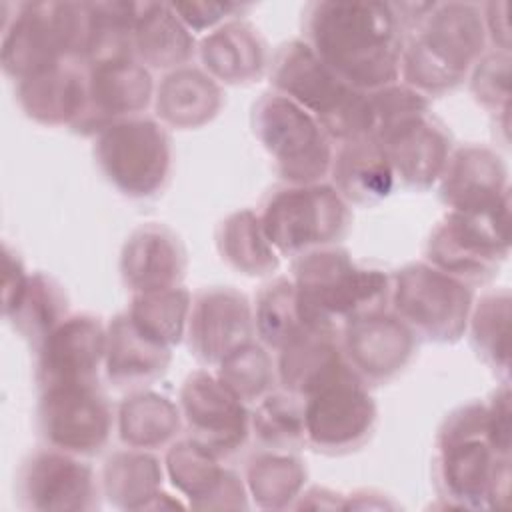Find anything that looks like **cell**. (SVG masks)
Segmentation results:
<instances>
[{
  "label": "cell",
  "instance_id": "1",
  "mask_svg": "<svg viewBox=\"0 0 512 512\" xmlns=\"http://www.w3.org/2000/svg\"><path fill=\"white\" fill-rule=\"evenodd\" d=\"M402 24L386 2H314L306 10L308 46L346 84L370 92L396 82Z\"/></svg>",
  "mask_w": 512,
  "mask_h": 512
},
{
  "label": "cell",
  "instance_id": "2",
  "mask_svg": "<svg viewBox=\"0 0 512 512\" xmlns=\"http://www.w3.org/2000/svg\"><path fill=\"white\" fill-rule=\"evenodd\" d=\"M436 478L458 508H504L510 492V456H498L486 438V406L472 402L442 422L436 438Z\"/></svg>",
  "mask_w": 512,
  "mask_h": 512
},
{
  "label": "cell",
  "instance_id": "3",
  "mask_svg": "<svg viewBox=\"0 0 512 512\" xmlns=\"http://www.w3.org/2000/svg\"><path fill=\"white\" fill-rule=\"evenodd\" d=\"M300 316L308 328L334 330L336 320L382 312L390 280L382 270L358 266L346 250L316 248L294 266Z\"/></svg>",
  "mask_w": 512,
  "mask_h": 512
},
{
  "label": "cell",
  "instance_id": "4",
  "mask_svg": "<svg viewBox=\"0 0 512 512\" xmlns=\"http://www.w3.org/2000/svg\"><path fill=\"white\" fill-rule=\"evenodd\" d=\"M484 16L468 2L434 4L418 26V34L402 50V76L420 94H440L464 78L482 54Z\"/></svg>",
  "mask_w": 512,
  "mask_h": 512
},
{
  "label": "cell",
  "instance_id": "5",
  "mask_svg": "<svg viewBox=\"0 0 512 512\" xmlns=\"http://www.w3.org/2000/svg\"><path fill=\"white\" fill-rule=\"evenodd\" d=\"M270 82L278 94L310 112L332 138H368L370 116L366 92L346 84L330 70L308 42L284 44L274 60Z\"/></svg>",
  "mask_w": 512,
  "mask_h": 512
},
{
  "label": "cell",
  "instance_id": "6",
  "mask_svg": "<svg viewBox=\"0 0 512 512\" xmlns=\"http://www.w3.org/2000/svg\"><path fill=\"white\" fill-rule=\"evenodd\" d=\"M254 134L290 184H316L332 168V148L320 122L296 102L274 92L252 110Z\"/></svg>",
  "mask_w": 512,
  "mask_h": 512
},
{
  "label": "cell",
  "instance_id": "7",
  "mask_svg": "<svg viewBox=\"0 0 512 512\" xmlns=\"http://www.w3.org/2000/svg\"><path fill=\"white\" fill-rule=\"evenodd\" d=\"M510 248V196L482 210H450L432 230L426 256L454 278L496 272Z\"/></svg>",
  "mask_w": 512,
  "mask_h": 512
},
{
  "label": "cell",
  "instance_id": "8",
  "mask_svg": "<svg viewBox=\"0 0 512 512\" xmlns=\"http://www.w3.org/2000/svg\"><path fill=\"white\" fill-rule=\"evenodd\" d=\"M260 222L278 254L302 256L336 242L350 224V210L332 186L292 184L268 198Z\"/></svg>",
  "mask_w": 512,
  "mask_h": 512
},
{
  "label": "cell",
  "instance_id": "9",
  "mask_svg": "<svg viewBox=\"0 0 512 512\" xmlns=\"http://www.w3.org/2000/svg\"><path fill=\"white\" fill-rule=\"evenodd\" d=\"M94 156L120 192L134 198L152 196L170 174V136L152 118H126L98 134Z\"/></svg>",
  "mask_w": 512,
  "mask_h": 512
},
{
  "label": "cell",
  "instance_id": "10",
  "mask_svg": "<svg viewBox=\"0 0 512 512\" xmlns=\"http://www.w3.org/2000/svg\"><path fill=\"white\" fill-rule=\"evenodd\" d=\"M392 302L412 332L436 342L458 340L472 312V292L458 278L430 264H408L394 276Z\"/></svg>",
  "mask_w": 512,
  "mask_h": 512
},
{
  "label": "cell",
  "instance_id": "11",
  "mask_svg": "<svg viewBox=\"0 0 512 512\" xmlns=\"http://www.w3.org/2000/svg\"><path fill=\"white\" fill-rule=\"evenodd\" d=\"M374 422L376 404L350 364L306 396V440L318 450H354L368 440Z\"/></svg>",
  "mask_w": 512,
  "mask_h": 512
},
{
  "label": "cell",
  "instance_id": "12",
  "mask_svg": "<svg viewBox=\"0 0 512 512\" xmlns=\"http://www.w3.org/2000/svg\"><path fill=\"white\" fill-rule=\"evenodd\" d=\"M38 426L52 448L90 456L106 446L112 412L96 384L54 386L42 392Z\"/></svg>",
  "mask_w": 512,
  "mask_h": 512
},
{
  "label": "cell",
  "instance_id": "13",
  "mask_svg": "<svg viewBox=\"0 0 512 512\" xmlns=\"http://www.w3.org/2000/svg\"><path fill=\"white\" fill-rule=\"evenodd\" d=\"M18 494L30 510L80 512L98 508V484L92 468L56 448L38 450L22 464Z\"/></svg>",
  "mask_w": 512,
  "mask_h": 512
},
{
  "label": "cell",
  "instance_id": "14",
  "mask_svg": "<svg viewBox=\"0 0 512 512\" xmlns=\"http://www.w3.org/2000/svg\"><path fill=\"white\" fill-rule=\"evenodd\" d=\"M180 408L192 438L216 456L236 452L248 436L250 418L244 402L204 370L186 378Z\"/></svg>",
  "mask_w": 512,
  "mask_h": 512
},
{
  "label": "cell",
  "instance_id": "15",
  "mask_svg": "<svg viewBox=\"0 0 512 512\" xmlns=\"http://www.w3.org/2000/svg\"><path fill=\"white\" fill-rule=\"evenodd\" d=\"M106 354V328L90 314L64 318L42 342L36 380L42 390L72 384H96Z\"/></svg>",
  "mask_w": 512,
  "mask_h": 512
},
{
  "label": "cell",
  "instance_id": "16",
  "mask_svg": "<svg viewBox=\"0 0 512 512\" xmlns=\"http://www.w3.org/2000/svg\"><path fill=\"white\" fill-rule=\"evenodd\" d=\"M152 88L148 70L136 60L90 66L86 76V104L72 128L82 134H100L120 120L134 118V114L150 104Z\"/></svg>",
  "mask_w": 512,
  "mask_h": 512
},
{
  "label": "cell",
  "instance_id": "17",
  "mask_svg": "<svg viewBox=\"0 0 512 512\" xmlns=\"http://www.w3.org/2000/svg\"><path fill=\"white\" fill-rule=\"evenodd\" d=\"M186 330L194 356L206 364H220L228 354L252 342L250 304L232 288H208L192 300Z\"/></svg>",
  "mask_w": 512,
  "mask_h": 512
},
{
  "label": "cell",
  "instance_id": "18",
  "mask_svg": "<svg viewBox=\"0 0 512 512\" xmlns=\"http://www.w3.org/2000/svg\"><path fill=\"white\" fill-rule=\"evenodd\" d=\"M376 142L384 150L394 178L418 190L430 188L442 176L450 156V136L428 112L392 126Z\"/></svg>",
  "mask_w": 512,
  "mask_h": 512
},
{
  "label": "cell",
  "instance_id": "19",
  "mask_svg": "<svg viewBox=\"0 0 512 512\" xmlns=\"http://www.w3.org/2000/svg\"><path fill=\"white\" fill-rule=\"evenodd\" d=\"M172 484L198 510L246 508L244 486L238 476L216 462V454L194 438L174 444L166 454Z\"/></svg>",
  "mask_w": 512,
  "mask_h": 512
},
{
  "label": "cell",
  "instance_id": "20",
  "mask_svg": "<svg viewBox=\"0 0 512 512\" xmlns=\"http://www.w3.org/2000/svg\"><path fill=\"white\" fill-rule=\"evenodd\" d=\"M414 332L398 316L374 312L346 322L344 348L360 378L388 380L398 374L414 352Z\"/></svg>",
  "mask_w": 512,
  "mask_h": 512
},
{
  "label": "cell",
  "instance_id": "21",
  "mask_svg": "<svg viewBox=\"0 0 512 512\" xmlns=\"http://www.w3.org/2000/svg\"><path fill=\"white\" fill-rule=\"evenodd\" d=\"M186 270V252L180 238L162 224L136 228L120 256V272L136 294L176 288Z\"/></svg>",
  "mask_w": 512,
  "mask_h": 512
},
{
  "label": "cell",
  "instance_id": "22",
  "mask_svg": "<svg viewBox=\"0 0 512 512\" xmlns=\"http://www.w3.org/2000/svg\"><path fill=\"white\" fill-rule=\"evenodd\" d=\"M440 180V196L452 210H482L510 196L502 158L484 146L458 148Z\"/></svg>",
  "mask_w": 512,
  "mask_h": 512
},
{
  "label": "cell",
  "instance_id": "23",
  "mask_svg": "<svg viewBox=\"0 0 512 512\" xmlns=\"http://www.w3.org/2000/svg\"><path fill=\"white\" fill-rule=\"evenodd\" d=\"M104 362L106 374L116 386H142L166 372L170 346L144 334L126 312L106 328Z\"/></svg>",
  "mask_w": 512,
  "mask_h": 512
},
{
  "label": "cell",
  "instance_id": "24",
  "mask_svg": "<svg viewBox=\"0 0 512 512\" xmlns=\"http://www.w3.org/2000/svg\"><path fill=\"white\" fill-rule=\"evenodd\" d=\"M22 110L40 124H74L86 104V78L72 64H58L18 82Z\"/></svg>",
  "mask_w": 512,
  "mask_h": 512
},
{
  "label": "cell",
  "instance_id": "25",
  "mask_svg": "<svg viewBox=\"0 0 512 512\" xmlns=\"http://www.w3.org/2000/svg\"><path fill=\"white\" fill-rule=\"evenodd\" d=\"M200 58L214 78L228 84H244L262 74L266 44L252 24L232 20L202 40Z\"/></svg>",
  "mask_w": 512,
  "mask_h": 512
},
{
  "label": "cell",
  "instance_id": "26",
  "mask_svg": "<svg viewBox=\"0 0 512 512\" xmlns=\"http://www.w3.org/2000/svg\"><path fill=\"white\" fill-rule=\"evenodd\" d=\"M332 176L336 192L356 204L378 202L394 186L390 162L372 138L346 140L332 164Z\"/></svg>",
  "mask_w": 512,
  "mask_h": 512
},
{
  "label": "cell",
  "instance_id": "27",
  "mask_svg": "<svg viewBox=\"0 0 512 512\" xmlns=\"http://www.w3.org/2000/svg\"><path fill=\"white\" fill-rule=\"evenodd\" d=\"M344 364L334 330H308L280 348L278 374L290 394L306 398Z\"/></svg>",
  "mask_w": 512,
  "mask_h": 512
},
{
  "label": "cell",
  "instance_id": "28",
  "mask_svg": "<svg viewBox=\"0 0 512 512\" xmlns=\"http://www.w3.org/2000/svg\"><path fill=\"white\" fill-rule=\"evenodd\" d=\"M222 92L212 76L196 68H176L158 86L156 112L176 128H196L216 116Z\"/></svg>",
  "mask_w": 512,
  "mask_h": 512
},
{
  "label": "cell",
  "instance_id": "29",
  "mask_svg": "<svg viewBox=\"0 0 512 512\" xmlns=\"http://www.w3.org/2000/svg\"><path fill=\"white\" fill-rule=\"evenodd\" d=\"M134 54L152 68H178L194 54V36L170 4L142 2L134 28Z\"/></svg>",
  "mask_w": 512,
  "mask_h": 512
},
{
  "label": "cell",
  "instance_id": "30",
  "mask_svg": "<svg viewBox=\"0 0 512 512\" xmlns=\"http://www.w3.org/2000/svg\"><path fill=\"white\" fill-rule=\"evenodd\" d=\"M162 486L158 458L136 450L114 452L102 470L106 498L124 510H150Z\"/></svg>",
  "mask_w": 512,
  "mask_h": 512
},
{
  "label": "cell",
  "instance_id": "31",
  "mask_svg": "<svg viewBox=\"0 0 512 512\" xmlns=\"http://www.w3.org/2000/svg\"><path fill=\"white\" fill-rule=\"evenodd\" d=\"M218 250L222 258L248 276L272 274L280 260L264 234L260 216L252 210L230 214L218 228Z\"/></svg>",
  "mask_w": 512,
  "mask_h": 512
},
{
  "label": "cell",
  "instance_id": "32",
  "mask_svg": "<svg viewBox=\"0 0 512 512\" xmlns=\"http://www.w3.org/2000/svg\"><path fill=\"white\" fill-rule=\"evenodd\" d=\"M180 428V410L166 396L138 392L126 398L118 410V432L132 448H158Z\"/></svg>",
  "mask_w": 512,
  "mask_h": 512
},
{
  "label": "cell",
  "instance_id": "33",
  "mask_svg": "<svg viewBox=\"0 0 512 512\" xmlns=\"http://www.w3.org/2000/svg\"><path fill=\"white\" fill-rule=\"evenodd\" d=\"M68 298L62 286L46 274L28 276L18 302L4 314L32 342H42L66 316Z\"/></svg>",
  "mask_w": 512,
  "mask_h": 512
},
{
  "label": "cell",
  "instance_id": "34",
  "mask_svg": "<svg viewBox=\"0 0 512 512\" xmlns=\"http://www.w3.org/2000/svg\"><path fill=\"white\" fill-rule=\"evenodd\" d=\"M190 306V292L176 286L136 294L128 314L144 334L166 346H174L186 332Z\"/></svg>",
  "mask_w": 512,
  "mask_h": 512
},
{
  "label": "cell",
  "instance_id": "35",
  "mask_svg": "<svg viewBox=\"0 0 512 512\" xmlns=\"http://www.w3.org/2000/svg\"><path fill=\"white\" fill-rule=\"evenodd\" d=\"M246 480L260 508L278 510L298 498L306 482V468L296 456L266 452L248 462Z\"/></svg>",
  "mask_w": 512,
  "mask_h": 512
},
{
  "label": "cell",
  "instance_id": "36",
  "mask_svg": "<svg viewBox=\"0 0 512 512\" xmlns=\"http://www.w3.org/2000/svg\"><path fill=\"white\" fill-rule=\"evenodd\" d=\"M256 332L272 348H284L300 334L314 330L308 328L300 316L298 296L294 282L286 278H276L266 284L256 298L254 314Z\"/></svg>",
  "mask_w": 512,
  "mask_h": 512
},
{
  "label": "cell",
  "instance_id": "37",
  "mask_svg": "<svg viewBox=\"0 0 512 512\" xmlns=\"http://www.w3.org/2000/svg\"><path fill=\"white\" fill-rule=\"evenodd\" d=\"M256 440L272 450L298 448L306 440L304 406L294 396L268 394L250 420Z\"/></svg>",
  "mask_w": 512,
  "mask_h": 512
},
{
  "label": "cell",
  "instance_id": "38",
  "mask_svg": "<svg viewBox=\"0 0 512 512\" xmlns=\"http://www.w3.org/2000/svg\"><path fill=\"white\" fill-rule=\"evenodd\" d=\"M510 294L508 290L486 294L472 310V342L478 354L500 370H508L510 346Z\"/></svg>",
  "mask_w": 512,
  "mask_h": 512
},
{
  "label": "cell",
  "instance_id": "39",
  "mask_svg": "<svg viewBox=\"0 0 512 512\" xmlns=\"http://www.w3.org/2000/svg\"><path fill=\"white\" fill-rule=\"evenodd\" d=\"M218 380L242 402L260 400L274 382L272 360L258 344L248 342L220 362Z\"/></svg>",
  "mask_w": 512,
  "mask_h": 512
},
{
  "label": "cell",
  "instance_id": "40",
  "mask_svg": "<svg viewBox=\"0 0 512 512\" xmlns=\"http://www.w3.org/2000/svg\"><path fill=\"white\" fill-rule=\"evenodd\" d=\"M472 92L476 100L496 112H508L510 106V56L494 52L484 56L472 76Z\"/></svg>",
  "mask_w": 512,
  "mask_h": 512
},
{
  "label": "cell",
  "instance_id": "41",
  "mask_svg": "<svg viewBox=\"0 0 512 512\" xmlns=\"http://www.w3.org/2000/svg\"><path fill=\"white\" fill-rule=\"evenodd\" d=\"M486 438L498 456H510V390L504 384L486 406Z\"/></svg>",
  "mask_w": 512,
  "mask_h": 512
},
{
  "label": "cell",
  "instance_id": "42",
  "mask_svg": "<svg viewBox=\"0 0 512 512\" xmlns=\"http://www.w3.org/2000/svg\"><path fill=\"white\" fill-rule=\"evenodd\" d=\"M170 6L178 14V18L188 26V30L196 32L218 24L222 18L242 8L240 4L230 2H172Z\"/></svg>",
  "mask_w": 512,
  "mask_h": 512
},
{
  "label": "cell",
  "instance_id": "43",
  "mask_svg": "<svg viewBox=\"0 0 512 512\" xmlns=\"http://www.w3.org/2000/svg\"><path fill=\"white\" fill-rule=\"evenodd\" d=\"M28 282V274L16 254L10 248L4 250V290H2V310L4 314L18 302L20 294L24 292Z\"/></svg>",
  "mask_w": 512,
  "mask_h": 512
},
{
  "label": "cell",
  "instance_id": "44",
  "mask_svg": "<svg viewBox=\"0 0 512 512\" xmlns=\"http://www.w3.org/2000/svg\"><path fill=\"white\" fill-rule=\"evenodd\" d=\"M484 28L492 36L494 44L508 52L510 48V32H508V4L506 2H492L486 6Z\"/></svg>",
  "mask_w": 512,
  "mask_h": 512
}]
</instances>
